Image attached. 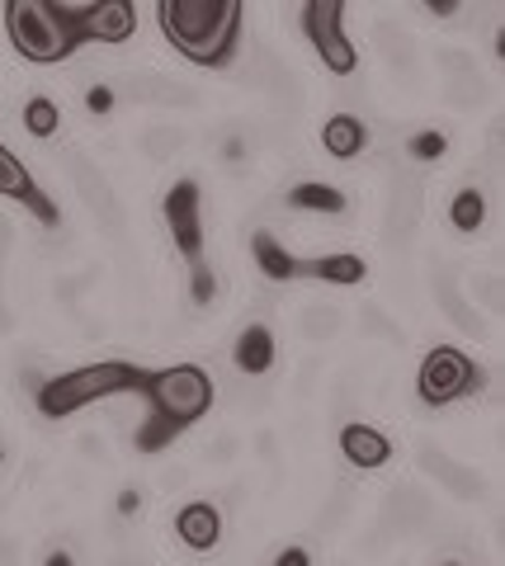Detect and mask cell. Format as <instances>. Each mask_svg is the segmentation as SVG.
<instances>
[{
	"label": "cell",
	"mask_w": 505,
	"mask_h": 566,
	"mask_svg": "<svg viewBox=\"0 0 505 566\" xmlns=\"http://www.w3.org/2000/svg\"><path fill=\"white\" fill-rule=\"evenodd\" d=\"M62 128V109L52 104L48 95H33V99H24V133L29 137H39V142H48L52 133Z\"/></svg>",
	"instance_id": "cell-27"
},
{
	"label": "cell",
	"mask_w": 505,
	"mask_h": 566,
	"mask_svg": "<svg viewBox=\"0 0 505 566\" xmlns=\"http://www.w3.org/2000/svg\"><path fill=\"white\" fill-rule=\"evenodd\" d=\"M440 66H444V71H454V76H467V71H477L473 57H467V52H454V48L440 52Z\"/></svg>",
	"instance_id": "cell-39"
},
{
	"label": "cell",
	"mask_w": 505,
	"mask_h": 566,
	"mask_svg": "<svg viewBox=\"0 0 505 566\" xmlns=\"http://www.w3.org/2000/svg\"><path fill=\"white\" fill-rule=\"evenodd\" d=\"M143 382V368L137 364H85V368H72V374H57V378H43L33 387V406H39L43 420H66L95 406L104 397H118V392H137Z\"/></svg>",
	"instance_id": "cell-3"
},
{
	"label": "cell",
	"mask_w": 505,
	"mask_h": 566,
	"mask_svg": "<svg viewBox=\"0 0 505 566\" xmlns=\"http://www.w3.org/2000/svg\"><path fill=\"white\" fill-rule=\"evenodd\" d=\"M189 293H194V303L208 307L218 297V279H213V264L208 260H194L189 264Z\"/></svg>",
	"instance_id": "cell-31"
},
{
	"label": "cell",
	"mask_w": 505,
	"mask_h": 566,
	"mask_svg": "<svg viewBox=\"0 0 505 566\" xmlns=\"http://www.w3.org/2000/svg\"><path fill=\"white\" fill-rule=\"evenodd\" d=\"M255 449H260V458H265V463H274V458H278V453H274V449H278V439H274L270 430H260V439H255Z\"/></svg>",
	"instance_id": "cell-42"
},
{
	"label": "cell",
	"mask_w": 505,
	"mask_h": 566,
	"mask_svg": "<svg viewBox=\"0 0 505 566\" xmlns=\"http://www.w3.org/2000/svg\"><path fill=\"white\" fill-rule=\"evenodd\" d=\"M382 534L397 538V534H415V528H430L434 524V501L430 491H421L415 482H397L388 495H382Z\"/></svg>",
	"instance_id": "cell-10"
},
{
	"label": "cell",
	"mask_w": 505,
	"mask_h": 566,
	"mask_svg": "<svg viewBox=\"0 0 505 566\" xmlns=\"http://www.w3.org/2000/svg\"><path fill=\"white\" fill-rule=\"evenodd\" d=\"M482 99H486V81L477 76V71H467V76H449V85H444V104H449V109L467 114V109H477Z\"/></svg>",
	"instance_id": "cell-28"
},
{
	"label": "cell",
	"mask_w": 505,
	"mask_h": 566,
	"mask_svg": "<svg viewBox=\"0 0 505 566\" xmlns=\"http://www.w3.org/2000/svg\"><path fill=\"white\" fill-rule=\"evenodd\" d=\"M322 147L336 156V161H355V156L369 147V123L359 114H330V123L322 128Z\"/></svg>",
	"instance_id": "cell-18"
},
{
	"label": "cell",
	"mask_w": 505,
	"mask_h": 566,
	"mask_svg": "<svg viewBox=\"0 0 505 566\" xmlns=\"http://www.w3.org/2000/svg\"><path fill=\"white\" fill-rule=\"evenodd\" d=\"M298 331H303V340H312V345L336 340V335H340V312L330 303H307L298 312Z\"/></svg>",
	"instance_id": "cell-24"
},
{
	"label": "cell",
	"mask_w": 505,
	"mask_h": 566,
	"mask_svg": "<svg viewBox=\"0 0 505 566\" xmlns=\"http://www.w3.org/2000/svg\"><path fill=\"white\" fill-rule=\"evenodd\" d=\"M0 458H6V453H0Z\"/></svg>",
	"instance_id": "cell-45"
},
{
	"label": "cell",
	"mask_w": 505,
	"mask_h": 566,
	"mask_svg": "<svg viewBox=\"0 0 505 566\" xmlns=\"http://www.w3.org/2000/svg\"><path fill=\"white\" fill-rule=\"evenodd\" d=\"M218 156L228 166H246L251 156H255V133L246 128V123H236V128H228L222 133V142H218Z\"/></svg>",
	"instance_id": "cell-29"
},
{
	"label": "cell",
	"mask_w": 505,
	"mask_h": 566,
	"mask_svg": "<svg viewBox=\"0 0 505 566\" xmlns=\"http://www.w3.org/2000/svg\"><path fill=\"white\" fill-rule=\"evenodd\" d=\"M415 458H421V468L449 495H459V501H482V495H486V476L477 468H467V463H454V458L434 444V439H421V444H415Z\"/></svg>",
	"instance_id": "cell-11"
},
{
	"label": "cell",
	"mask_w": 505,
	"mask_h": 566,
	"mask_svg": "<svg viewBox=\"0 0 505 566\" xmlns=\"http://www.w3.org/2000/svg\"><path fill=\"white\" fill-rule=\"evenodd\" d=\"M43 566H76V562H72V553H66V547H52V553L43 557Z\"/></svg>",
	"instance_id": "cell-43"
},
{
	"label": "cell",
	"mask_w": 505,
	"mask_h": 566,
	"mask_svg": "<svg viewBox=\"0 0 505 566\" xmlns=\"http://www.w3.org/2000/svg\"><path fill=\"white\" fill-rule=\"evenodd\" d=\"M236 449H241V439H236L232 430H222L218 439H208V449H203V463H222V468H228L232 458H236Z\"/></svg>",
	"instance_id": "cell-33"
},
{
	"label": "cell",
	"mask_w": 505,
	"mask_h": 566,
	"mask_svg": "<svg viewBox=\"0 0 505 566\" xmlns=\"http://www.w3.org/2000/svg\"><path fill=\"white\" fill-rule=\"evenodd\" d=\"M189 147V133L180 128V123H151V128L143 133V151L151 156V161H170V156H180Z\"/></svg>",
	"instance_id": "cell-25"
},
{
	"label": "cell",
	"mask_w": 505,
	"mask_h": 566,
	"mask_svg": "<svg viewBox=\"0 0 505 566\" xmlns=\"http://www.w3.org/2000/svg\"><path fill=\"white\" fill-rule=\"evenodd\" d=\"M467 293H473L477 307L501 312V274H473V279H467Z\"/></svg>",
	"instance_id": "cell-32"
},
{
	"label": "cell",
	"mask_w": 505,
	"mask_h": 566,
	"mask_svg": "<svg viewBox=\"0 0 505 566\" xmlns=\"http://www.w3.org/2000/svg\"><path fill=\"white\" fill-rule=\"evenodd\" d=\"M449 151V137L440 133V128H425V133H415V137H407V156L411 161H421V166H430V161H440V156Z\"/></svg>",
	"instance_id": "cell-30"
},
{
	"label": "cell",
	"mask_w": 505,
	"mask_h": 566,
	"mask_svg": "<svg viewBox=\"0 0 505 566\" xmlns=\"http://www.w3.org/2000/svg\"><path fill=\"white\" fill-rule=\"evenodd\" d=\"M72 180H76V193H81V203L95 212V222L104 227L109 237H124V227H128V218H124V203H118V193H114V185L104 180V170L91 161V156H72Z\"/></svg>",
	"instance_id": "cell-9"
},
{
	"label": "cell",
	"mask_w": 505,
	"mask_h": 566,
	"mask_svg": "<svg viewBox=\"0 0 505 566\" xmlns=\"http://www.w3.org/2000/svg\"><path fill=\"white\" fill-rule=\"evenodd\" d=\"M415 222H421V185L397 180L392 199H388V227H382V237H388L392 251H407L411 237H415Z\"/></svg>",
	"instance_id": "cell-13"
},
{
	"label": "cell",
	"mask_w": 505,
	"mask_h": 566,
	"mask_svg": "<svg viewBox=\"0 0 505 566\" xmlns=\"http://www.w3.org/2000/svg\"><path fill=\"white\" fill-rule=\"evenodd\" d=\"M137 515H143V486L128 482L118 491V520H137Z\"/></svg>",
	"instance_id": "cell-34"
},
{
	"label": "cell",
	"mask_w": 505,
	"mask_h": 566,
	"mask_svg": "<svg viewBox=\"0 0 505 566\" xmlns=\"http://www.w3.org/2000/svg\"><path fill=\"white\" fill-rule=\"evenodd\" d=\"M199 203H203V193H199L194 180H176V185L166 189V203H161L166 227H170V241L180 245V255L189 264L203 260V218H199Z\"/></svg>",
	"instance_id": "cell-7"
},
{
	"label": "cell",
	"mask_w": 505,
	"mask_h": 566,
	"mask_svg": "<svg viewBox=\"0 0 505 566\" xmlns=\"http://www.w3.org/2000/svg\"><path fill=\"white\" fill-rule=\"evenodd\" d=\"M369 274V264L359 255L340 251V255H322V260H298V279H317V283H336V289H355Z\"/></svg>",
	"instance_id": "cell-20"
},
{
	"label": "cell",
	"mask_w": 505,
	"mask_h": 566,
	"mask_svg": "<svg viewBox=\"0 0 505 566\" xmlns=\"http://www.w3.org/2000/svg\"><path fill=\"white\" fill-rule=\"evenodd\" d=\"M156 20L170 48L194 66H228L241 43V20L246 10L236 0H161Z\"/></svg>",
	"instance_id": "cell-2"
},
{
	"label": "cell",
	"mask_w": 505,
	"mask_h": 566,
	"mask_svg": "<svg viewBox=\"0 0 505 566\" xmlns=\"http://www.w3.org/2000/svg\"><path fill=\"white\" fill-rule=\"evenodd\" d=\"M482 387H486V374L454 345L430 349L421 359V374H415V392H421V401L434 406V411H440V406H454L463 397H477Z\"/></svg>",
	"instance_id": "cell-5"
},
{
	"label": "cell",
	"mask_w": 505,
	"mask_h": 566,
	"mask_svg": "<svg viewBox=\"0 0 505 566\" xmlns=\"http://www.w3.org/2000/svg\"><path fill=\"white\" fill-rule=\"evenodd\" d=\"M232 364H236V374L241 378H265L270 368H274V331L265 322H251V326H241V335L232 340Z\"/></svg>",
	"instance_id": "cell-14"
},
{
	"label": "cell",
	"mask_w": 505,
	"mask_h": 566,
	"mask_svg": "<svg viewBox=\"0 0 505 566\" xmlns=\"http://www.w3.org/2000/svg\"><path fill=\"white\" fill-rule=\"evenodd\" d=\"M449 222H454L459 232H482V222H486V199H482V189L463 185L454 199H449Z\"/></svg>",
	"instance_id": "cell-26"
},
{
	"label": "cell",
	"mask_w": 505,
	"mask_h": 566,
	"mask_svg": "<svg viewBox=\"0 0 505 566\" xmlns=\"http://www.w3.org/2000/svg\"><path fill=\"white\" fill-rule=\"evenodd\" d=\"M434 303H440V312L449 316V322H454L463 335H482V312L467 303V293L459 289L454 283V274H444V270H434Z\"/></svg>",
	"instance_id": "cell-19"
},
{
	"label": "cell",
	"mask_w": 505,
	"mask_h": 566,
	"mask_svg": "<svg viewBox=\"0 0 505 566\" xmlns=\"http://www.w3.org/2000/svg\"><path fill=\"white\" fill-rule=\"evenodd\" d=\"M10 245H14V232H10V222H6V218H0V255H6V251H10Z\"/></svg>",
	"instance_id": "cell-44"
},
{
	"label": "cell",
	"mask_w": 505,
	"mask_h": 566,
	"mask_svg": "<svg viewBox=\"0 0 505 566\" xmlns=\"http://www.w3.org/2000/svg\"><path fill=\"white\" fill-rule=\"evenodd\" d=\"M449 566H454V562H449Z\"/></svg>",
	"instance_id": "cell-46"
},
{
	"label": "cell",
	"mask_w": 505,
	"mask_h": 566,
	"mask_svg": "<svg viewBox=\"0 0 505 566\" xmlns=\"http://www.w3.org/2000/svg\"><path fill=\"white\" fill-rule=\"evenodd\" d=\"M425 10L434 14V20H454V14H459V0H425Z\"/></svg>",
	"instance_id": "cell-41"
},
{
	"label": "cell",
	"mask_w": 505,
	"mask_h": 566,
	"mask_svg": "<svg viewBox=\"0 0 505 566\" xmlns=\"http://www.w3.org/2000/svg\"><path fill=\"white\" fill-rule=\"evenodd\" d=\"M288 208H303V212H322V218H336L345 212V193L336 185H322V180H307V185H293L284 193Z\"/></svg>",
	"instance_id": "cell-23"
},
{
	"label": "cell",
	"mask_w": 505,
	"mask_h": 566,
	"mask_svg": "<svg viewBox=\"0 0 505 566\" xmlns=\"http://www.w3.org/2000/svg\"><path fill=\"white\" fill-rule=\"evenodd\" d=\"M298 24L307 33V43L317 48V57L336 71V76H355L359 52L345 39V0H307L298 10Z\"/></svg>",
	"instance_id": "cell-6"
},
{
	"label": "cell",
	"mask_w": 505,
	"mask_h": 566,
	"mask_svg": "<svg viewBox=\"0 0 505 566\" xmlns=\"http://www.w3.org/2000/svg\"><path fill=\"white\" fill-rule=\"evenodd\" d=\"M359 322H364V331H378V335H388V340H397V335H402V331H397L378 307H364V312H359Z\"/></svg>",
	"instance_id": "cell-36"
},
{
	"label": "cell",
	"mask_w": 505,
	"mask_h": 566,
	"mask_svg": "<svg viewBox=\"0 0 505 566\" xmlns=\"http://www.w3.org/2000/svg\"><path fill=\"white\" fill-rule=\"evenodd\" d=\"M270 566H312V553L303 543H288V547H278V557Z\"/></svg>",
	"instance_id": "cell-38"
},
{
	"label": "cell",
	"mask_w": 505,
	"mask_h": 566,
	"mask_svg": "<svg viewBox=\"0 0 505 566\" xmlns=\"http://www.w3.org/2000/svg\"><path fill=\"white\" fill-rule=\"evenodd\" d=\"M14 331V312L6 303V255H0V335H10Z\"/></svg>",
	"instance_id": "cell-40"
},
{
	"label": "cell",
	"mask_w": 505,
	"mask_h": 566,
	"mask_svg": "<svg viewBox=\"0 0 505 566\" xmlns=\"http://www.w3.org/2000/svg\"><path fill=\"white\" fill-rule=\"evenodd\" d=\"M137 397L151 406V416L143 430H137L133 444H137V453H161L180 430L199 424L213 411L218 387L208 378V368H199V364H170V368H156V374H143Z\"/></svg>",
	"instance_id": "cell-1"
},
{
	"label": "cell",
	"mask_w": 505,
	"mask_h": 566,
	"mask_svg": "<svg viewBox=\"0 0 505 566\" xmlns=\"http://www.w3.org/2000/svg\"><path fill=\"white\" fill-rule=\"evenodd\" d=\"M340 453L350 458V468L374 472V468H388L392 439L382 430H374V424H345V430H340Z\"/></svg>",
	"instance_id": "cell-16"
},
{
	"label": "cell",
	"mask_w": 505,
	"mask_h": 566,
	"mask_svg": "<svg viewBox=\"0 0 505 566\" xmlns=\"http://www.w3.org/2000/svg\"><path fill=\"white\" fill-rule=\"evenodd\" d=\"M6 33H10L14 52L39 66H57L81 48L76 24H72V6H62V0H10Z\"/></svg>",
	"instance_id": "cell-4"
},
{
	"label": "cell",
	"mask_w": 505,
	"mask_h": 566,
	"mask_svg": "<svg viewBox=\"0 0 505 566\" xmlns=\"http://www.w3.org/2000/svg\"><path fill=\"white\" fill-rule=\"evenodd\" d=\"M85 109H91L95 118L109 114L114 109V91H109V85H91V91H85Z\"/></svg>",
	"instance_id": "cell-35"
},
{
	"label": "cell",
	"mask_w": 505,
	"mask_h": 566,
	"mask_svg": "<svg viewBox=\"0 0 505 566\" xmlns=\"http://www.w3.org/2000/svg\"><path fill=\"white\" fill-rule=\"evenodd\" d=\"M251 255H255V270L265 274L270 283H293V279H298V260H293L270 232H255L251 237Z\"/></svg>",
	"instance_id": "cell-22"
},
{
	"label": "cell",
	"mask_w": 505,
	"mask_h": 566,
	"mask_svg": "<svg viewBox=\"0 0 505 566\" xmlns=\"http://www.w3.org/2000/svg\"><path fill=\"white\" fill-rule=\"evenodd\" d=\"M176 534L185 547H194V553H213L222 543V510L213 501H189L176 515Z\"/></svg>",
	"instance_id": "cell-15"
},
{
	"label": "cell",
	"mask_w": 505,
	"mask_h": 566,
	"mask_svg": "<svg viewBox=\"0 0 505 566\" xmlns=\"http://www.w3.org/2000/svg\"><path fill=\"white\" fill-rule=\"evenodd\" d=\"M374 48H378V57L392 66V76H415V48H411V39L402 29H397L392 20H378L374 24Z\"/></svg>",
	"instance_id": "cell-21"
},
{
	"label": "cell",
	"mask_w": 505,
	"mask_h": 566,
	"mask_svg": "<svg viewBox=\"0 0 505 566\" xmlns=\"http://www.w3.org/2000/svg\"><path fill=\"white\" fill-rule=\"evenodd\" d=\"M0 193H6V199H20L43 227H57V208H52V199L39 189V180L29 175V166L6 147V142H0Z\"/></svg>",
	"instance_id": "cell-12"
},
{
	"label": "cell",
	"mask_w": 505,
	"mask_h": 566,
	"mask_svg": "<svg viewBox=\"0 0 505 566\" xmlns=\"http://www.w3.org/2000/svg\"><path fill=\"white\" fill-rule=\"evenodd\" d=\"M72 24L81 43H128L137 29V10L128 0H81L72 6Z\"/></svg>",
	"instance_id": "cell-8"
},
{
	"label": "cell",
	"mask_w": 505,
	"mask_h": 566,
	"mask_svg": "<svg viewBox=\"0 0 505 566\" xmlns=\"http://www.w3.org/2000/svg\"><path fill=\"white\" fill-rule=\"evenodd\" d=\"M128 95L143 99V104H156V109H180V104H199V95L180 85L176 76H161V71H137L128 76Z\"/></svg>",
	"instance_id": "cell-17"
},
{
	"label": "cell",
	"mask_w": 505,
	"mask_h": 566,
	"mask_svg": "<svg viewBox=\"0 0 505 566\" xmlns=\"http://www.w3.org/2000/svg\"><path fill=\"white\" fill-rule=\"evenodd\" d=\"M76 453L85 458V463H104V453H109V444H104L99 434H81V439H76Z\"/></svg>",
	"instance_id": "cell-37"
}]
</instances>
